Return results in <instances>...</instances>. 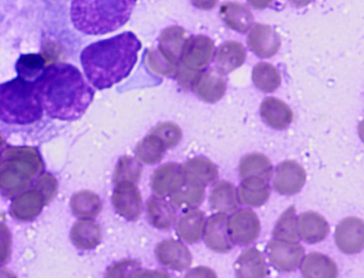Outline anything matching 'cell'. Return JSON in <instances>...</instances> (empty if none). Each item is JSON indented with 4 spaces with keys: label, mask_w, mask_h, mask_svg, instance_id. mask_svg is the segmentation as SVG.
Returning <instances> with one entry per match:
<instances>
[{
    "label": "cell",
    "mask_w": 364,
    "mask_h": 278,
    "mask_svg": "<svg viewBox=\"0 0 364 278\" xmlns=\"http://www.w3.org/2000/svg\"><path fill=\"white\" fill-rule=\"evenodd\" d=\"M43 113L63 121L80 119L95 96V90L75 65L66 63L45 67L34 81Z\"/></svg>",
    "instance_id": "obj_1"
},
{
    "label": "cell",
    "mask_w": 364,
    "mask_h": 278,
    "mask_svg": "<svg viewBox=\"0 0 364 278\" xmlns=\"http://www.w3.org/2000/svg\"><path fill=\"white\" fill-rule=\"evenodd\" d=\"M141 43L132 31H124L87 46L80 60L85 75L95 88L108 89L128 77Z\"/></svg>",
    "instance_id": "obj_2"
},
{
    "label": "cell",
    "mask_w": 364,
    "mask_h": 278,
    "mask_svg": "<svg viewBox=\"0 0 364 278\" xmlns=\"http://www.w3.org/2000/svg\"><path fill=\"white\" fill-rule=\"evenodd\" d=\"M137 0H71L70 16L76 30L97 36L113 32L129 19Z\"/></svg>",
    "instance_id": "obj_3"
},
{
    "label": "cell",
    "mask_w": 364,
    "mask_h": 278,
    "mask_svg": "<svg viewBox=\"0 0 364 278\" xmlns=\"http://www.w3.org/2000/svg\"><path fill=\"white\" fill-rule=\"evenodd\" d=\"M43 110L33 81L19 76L0 84V120L26 125L41 119Z\"/></svg>",
    "instance_id": "obj_4"
},
{
    "label": "cell",
    "mask_w": 364,
    "mask_h": 278,
    "mask_svg": "<svg viewBox=\"0 0 364 278\" xmlns=\"http://www.w3.org/2000/svg\"><path fill=\"white\" fill-rule=\"evenodd\" d=\"M43 168L38 154L4 151L0 155V194L11 198L23 193L40 178Z\"/></svg>",
    "instance_id": "obj_5"
},
{
    "label": "cell",
    "mask_w": 364,
    "mask_h": 278,
    "mask_svg": "<svg viewBox=\"0 0 364 278\" xmlns=\"http://www.w3.org/2000/svg\"><path fill=\"white\" fill-rule=\"evenodd\" d=\"M304 252V248L300 243L281 239L270 240L265 249L269 262L281 272L296 269L301 262Z\"/></svg>",
    "instance_id": "obj_6"
},
{
    "label": "cell",
    "mask_w": 364,
    "mask_h": 278,
    "mask_svg": "<svg viewBox=\"0 0 364 278\" xmlns=\"http://www.w3.org/2000/svg\"><path fill=\"white\" fill-rule=\"evenodd\" d=\"M230 235L240 245L252 243L260 232V223L257 215L250 209H240L228 219Z\"/></svg>",
    "instance_id": "obj_7"
},
{
    "label": "cell",
    "mask_w": 364,
    "mask_h": 278,
    "mask_svg": "<svg viewBox=\"0 0 364 278\" xmlns=\"http://www.w3.org/2000/svg\"><path fill=\"white\" fill-rule=\"evenodd\" d=\"M335 242L343 252L353 255L360 252L364 246V224L357 217L342 220L335 231Z\"/></svg>",
    "instance_id": "obj_8"
},
{
    "label": "cell",
    "mask_w": 364,
    "mask_h": 278,
    "mask_svg": "<svg viewBox=\"0 0 364 278\" xmlns=\"http://www.w3.org/2000/svg\"><path fill=\"white\" fill-rule=\"evenodd\" d=\"M306 176L304 169L299 163L284 161L276 166L272 186L282 195H294L304 186Z\"/></svg>",
    "instance_id": "obj_9"
},
{
    "label": "cell",
    "mask_w": 364,
    "mask_h": 278,
    "mask_svg": "<svg viewBox=\"0 0 364 278\" xmlns=\"http://www.w3.org/2000/svg\"><path fill=\"white\" fill-rule=\"evenodd\" d=\"M115 186L112 195L114 209L126 219L136 220L141 214L142 202L135 183L121 182Z\"/></svg>",
    "instance_id": "obj_10"
},
{
    "label": "cell",
    "mask_w": 364,
    "mask_h": 278,
    "mask_svg": "<svg viewBox=\"0 0 364 278\" xmlns=\"http://www.w3.org/2000/svg\"><path fill=\"white\" fill-rule=\"evenodd\" d=\"M247 42L250 49L262 58L274 55L281 46L279 34L272 27L263 23H255L252 27Z\"/></svg>",
    "instance_id": "obj_11"
},
{
    "label": "cell",
    "mask_w": 364,
    "mask_h": 278,
    "mask_svg": "<svg viewBox=\"0 0 364 278\" xmlns=\"http://www.w3.org/2000/svg\"><path fill=\"white\" fill-rule=\"evenodd\" d=\"M204 240L206 245L216 252H228L234 247L228 230V218L218 213L208 218L205 229Z\"/></svg>",
    "instance_id": "obj_12"
},
{
    "label": "cell",
    "mask_w": 364,
    "mask_h": 278,
    "mask_svg": "<svg viewBox=\"0 0 364 278\" xmlns=\"http://www.w3.org/2000/svg\"><path fill=\"white\" fill-rule=\"evenodd\" d=\"M156 255L161 265L175 270L184 269L191 265L192 261L188 249L173 240L161 242L156 248Z\"/></svg>",
    "instance_id": "obj_13"
},
{
    "label": "cell",
    "mask_w": 364,
    "mask_h": 278,
    "mask_svg": "<svg viewBox=\"0 0 364 278\" xmlns=\"http://www.w3.org/2000/svg\"><path fill=\"white\" fill-rule=\"evenodd\" d=\"M184 182L181 166L166 163L156 169L151 178V188L159 196L173 194Z\"/></svg>",
    "instance_id": "obj_14"
},
{
    "label": "cell",
    "mask_w": 364,
    "mask_h": 278,
    "mask_svg": "<svg viewBox=\"0 0 364 278\" xmlns=\"http://www.w3.org/2000/svg\"><path fill=\"white\" fill-rule=\"evenodd\" d=\"M296 228L301 240L309 244L323 240L328 232L326 220L319 213L313 211L304 212L299 215Z\"/></svg>",
    "instance_id": "obj_15"
},
{
    "label": "cell",
    "mask_w": 364,
    "mask_h": 278,
    "mask_svg": "<svg viewBox=\"0 0 364 278\" xmlns=\"http://www.w3.org/2000/svg\"><path fill=\"white\" fill-rule=\"evenodd\" d=\"M181 170L185 181L203 186L212 183L218 176L216 166L203 156L188 159L181 166Z\"/></svg>",
    "instance_id": "obj_16"
},
{
    "label": "cell",
    "mask_w": 364,
    "mask_h": 278,
    "mask_svg": "<svg viewBox=\"0 0 364 278\" xmlns=\"http://www.w3.org/2000/svg\"><path fill=\"white\" fill-rule=\"evenodd\" d=\"M260 114L264 122L274 129H283L293 119V112L284 101L273 97H265L260 105Z\"/></svg>",
    "instance_id": "obj_17"
},
{
    "label": "cell",
    "mask_w": 364,
    "mask_h": 278,
    "mask_svg": "<svg viewBox=\"0 0 364 278\" xmlns=\"http://www.w3.org/2000/svg\"><path fill=\"white\" fill-rule=\"evenodd\" d=\"M237 277L240 278L265 277L268 267L262 252L255 247L245 249L234 264Z\"/></svg>",
    "instance_id": "obj_18"
},
{
    "label": "cell",
    "mask_w": 364,
    "mask_h": 278,
    "mask_svg": "<svg viewBox=\"0 0 364 278\" xmlns=\"http://www.w3.org/2000/svg\"><path fill=\"white\" fill-rule=\"evenodd\" d=\"M242 180L237 192L240 202L250 207H258L264 204L270 194L267 181L257 176L247 177Z\"/></svg>",
    "instance_id": "obj_19"
},
{
    "label": "cell",
    "mask_w": 364,
    "mask_h": 278,
    "mask_svg": "<svg viewBox=\"0 0 364 278\" xmlns=\"http://www.w3.org/2000/svg\"><path fill=\"white\" fill-rule=\"evenodd\" d=\"M209 201L213 210L223 213H231L240 207L235 186L226 181H220L214 185Z\"/></svg>",
    "instance_id": "obj_20"
},
{
    "label": "cell",
    "mask_w": 364,
    "mask_h": 278,
    "mask_svg": "<svg viewBox=\"0 0 364 278\" xmlns=\"http://www.w3.org/2000/svg\"><path fill=\"white\" fill-rule=\"evenodd\" d=\"M304 277H336L338 268L336 262L328 256L320 252L306 255L301 266Z\"/></svg>",
    "instance_id": "obj_21"
},
{
    "label": "cell",
    "mask_w": 364,
    "mask_h": 278,
    "mask_svg": "<svg viewBox=\"0 0 364 278\" xmlns=\"http://www.w3.org/2000/svg\"><path fill=\"white\" fill-rule=\"evenodd\" d=\"M205 225V215L197 208L188 210L179 219L176 231L179 237L188 243L198 241Z\"/></svg>",
    "instance_id": "obj_22"
},
{
    "label": "cell",
    "mask_w": 364,
    "mask_h": 278,
    "mask_svg": "<svg viewBox=\"0 0 364 278\" xmlns=\"http://www.w3.org/2000/svg\"><path fill=\"white\" fill-rule=\"evenodd\" d=\"M223 21L231 29L238 32L247 31L252 25V12L243 4L226 2L220 7Z\"/></svg>",
    "instance_id": "obj_23"
},
{
    "label": "cell",
    "mask_w": 364,
    "mask_h": 278,
    "mask_svg": "<svg viewBox=\"0 0 364 278\" xmlns=\"http://www.w3.org/2000/svg\"><path fill=\"white\" fill-rule=\"evenodd\" d=\"M100 225L93 220H81L76 223L71 231V238L78 248L90 250L96 247L102 238Z\"/></svg>",
    "instance_id": "obj_24"
},
{
    "label": "cell",
    "mask_w": 364,
    "mask_h": 278,
    "mask_svg": "<svg viewBox=\"0 0 364 278\" xmlns=\"http://www.w3.org/2000/svg\"><path fill=\"white\" fill-rule=\"evenodd\" d=\"M272 170L269 159L261 153L254 152L245 155L239 164V174L241 179L257 176L268 181Z\"/></svg>",
    "instance_id": "obj_25"
},
{
    "label": "cell",
    "mask_w": 364,
    "mask_h": 278,
    "mask_svg": "<svg viewBox=\"0 0 364 278\" xmlns=\"http://www.w3.org/2000/svg\"><path fill=\"white\" fill-rule=\"evenodd\" d=\"M146 208L150 223L156 228H169L175 220L173 207L163 199L152 196L148 199Z\"/></svg>",
    "instance_id": "obj_26"
},
{
    "label": "cell",
    "mask_w": 364,
    "mask_h": 278,
    "mask_svg": "<svg viewBox=\"0 0 364 278\" xmlns=\"http://www.w3.org/2000/svg\"><path fill=\"white\" fill-rule=\"evenodd\" d=\"M246 58V50L242 44L237 41H228L218 49L217 63L221 71L228 73L240 67Z\"/></svg>",
    "instance_id": "obj_27"
},
{
    "label": "cell",
    "mask_w": 364,
    "mask_h": 278,
    "mask_svg": "<svg viewBox=\"0 0 364 278\" xmlns=\"http://www.w3.org/2000/svg\"><path fill=\"white\" fill-rule=\"evenodd\" d=\"M252 75V81L257 88L266 93L277 89L282 81L279 70L266 62H261L255 65Z\"/></svg>",
    "instance_id": "obj_28"
},
{
    "label": "cell",
    "mask_w": 364,
    "mask_h": 278,
    "mask_svg": "<svg viewBox=\"0 0 364 278\" xmlns=\"http://www.w3.org/2000/svg\"><path fill=\"white\" fill-rule=\"evenodd\" d=\"M73 213L80 218H90L97 216L102 208L100 198L90 191L75 193L71 200Z\"/></svg>",
    "instance_id": "obj_29"
},
{
    "label": "cell",
    "mask_w": 364,
    "mask_h": 278,
    "mask_svg": "<svg viewBox=\"0 0 364 278\" xmlns=\"http://www.w3.org/2000/svg\"><path fill=\"white\" fill-rule=\"evenodd\" d=\"M204 196L203 186L186 181L172 194L171 201L179 208L194 207L202 202Z\"/></svg>",
    "instance_id": "obj_30"
},
{
    "label": "cell",
    "mask_w": 364,
    "mask_h": 278,
    "mask_svg": "<svg viewBox=\"0 0 364 278\" xmlns=\"http://www.w3.org/2000/svg\"><path fill=\"white\" fill-rule=\"evenodd\" d=\"M45 60L38 54H23L16 64L17 76L29 81H35L41 74Z\"/></svg>",
    "instance_id": "obj_31"
},
{
    "label": "cell",
    "mask_w": 364,
    "mask_h": 278,
    "mask_svg": "<svg viewBox=\"0 0 364 278\" xmlns=\"http://www.w3.org/2000/svg\"><path fill=\"white\" fill-rule=\"evenodd\" d=\"M141 173V166L136 159L132 156H122L119 159L114 169V183L115 185L121 182L135 183L139 179Z\"/></svg>",
    "instance_id": "obj_32"
},
{
    "label": "cell",
    "mask_w": 364,
    "mask_h": 278,
    "mask_svg": "<svg viewBox=\"0 0 364 278\" xmlns=\"http://www.w3.org/2000/svg\"><path fill=\"white\" fill-rule=\"evenodd\" d=\"M272 235L274 237L289 241H297L296 209L294 205L288 208L279 218Z\"/></svg>",
    "instance_id": "obj_33"
},
{
    "label": "cell",
    "mask_w": 364,
    "mask_h": 278,
    "mask_svg": "<svg viewBox=\"0 0 364 278\" xmlns=\"http://www.w3.org/2000/svg\"><path fill=\"white\" fill-rule=\"evenodd\" d=\"M165 146L158 139L149 138L140 143L136 149V156L144 163H159L164 154Z\"/></svg>",
    "instance_id": "obj_34"
},
{
    "label": "cell",
    "mask_w": 364,
    "mask_h": 278,
    "mask_svg": "<svg viewBox=\"0 0 364 278\" xmlns=\"http://www.w3.org/2000/svg\"><path fill=\"white\" fill-rule=\"evenodd\" d=\"M139 267V263L134 260H123L112 265L107 270V277H132Z\"/></svg>",
    "instance_id": "obj_35"
},
{
    "label": "cell",
    "mask_w": 364,
    "mask_h": 278,
    "mask_svg": "<svg viewBox=\"0 0 364 278\" xmlns=\"http://www.w3.org/2000/svg\"><path fill=\"white\" fill-rule=\"evenodd\" d=\"M169 277L166 272L163 271H156V272H150V271H140L136 270L132 277Z\"/></svg>",
    "instance_id": "obj_36"
},
{
    "label": "cell",
    "mask_w": 364,
    "mask_h": 278,
    "mask_svg": "<svg viewBox=\"0 0 364 278\" xmlns=\"http://www.w3.org/2000/svg\"><path fill=\"white\" fill-rule=\"evenodd\" d=\"M274 0H247L252 8L256 9H264L269 7Z\"/></svg>",
    "instance_id": "obj_37"
},
{
    "label": "cell",
    "mask_w": 364,
    "mask_h": 278,
    "mask_svg": "<svg viewBox=\"0 0 364 278\" xmlns=\"http://www.w3.org/2000/svg\"><path fill=\"white\" fill-rule=\"evenodd\" d=\"M291 4L297 6L303 7L309 4L313 0H287Z\"/></svg>",
    "instance_id": "obj_38"
},
{
    "label": "cell",
    "mask_w": 364,
    "mask_h": 278,
    "mask_svg": "<svg viewBox=\"0 0 364 278\" xmlns=\"http://www.w3.org/2000/svg\"><path fill=\"white\" fill-rule=\"evenodd\" d=\"M1 155V154H0Z\"/></svg>",
    "instance_id": "obj_39"
}]
</instances>
